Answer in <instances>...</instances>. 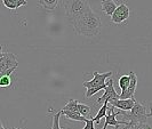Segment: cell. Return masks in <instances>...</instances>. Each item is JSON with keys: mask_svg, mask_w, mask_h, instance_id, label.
<instances>
[{"mask_svg": "<svg viewBox=\"0 0 152 129\" xmlns=\"http://www.w3.org/2000/svg\"><path fill=\"white\" fill-rule=\"evenodd\" d=\"M71 25L73 26L75 32L79 36H84V37H95L97 36L101 29H102V21L99 16H96L93 10H89L87 13H85L84 15L78 17L76 21L71 23Z\"/></svg>", "mask_w": 152, "mask_h": 129, "instance_id": "cell-1", "label": "cell"}, {"mask_svg": "<svg viewBox=\"0 0 152 129\" xmlns=\"http://www.w3.org/2000/svg\"><path fill=\"white\" fill-rule=\"evenodd\" d=\"M65 15L70 24L76 21L78 17L84 15L85 13L91 10V5L88 0H65L64 1Z\"/></svg>", "mask_w": 152, "mask_h": 129, "instance_id": "cell-2", "label": "cell"}, {"mask_svg": "<svg viewBox=\"0 0 152 129\" xmlns=\"http://www.w3.org/2000/svg\"><path fill=\"white\" fill-rule=\"evenodd\" d=\"M125 117L129 120V123H146L148 122V113H146V107L135 102L134 106L129 111V114H125Z\"/></svg>", "mask_w": 152, "mask_h": 129, "instance_id": "cell-3", "label": "cell"}, {"mask_svg": "<svg viewBox=\"0 0 152 129\" xmlns=\"http://www.w3.org/2000/svg\"><path fill=\"white\" fill-rule=\"evenodd\" d=\"M107 110L110 111V114H107L105 115V123H104V127L102 129H107V127L109 126H113L115 129H119V126L120 125H127L128 123V121H126V120H122V121H120V120H118L117 119V115L118 114H126V112L125 111H114V106H112V105H109V107H107Z\"/></svg>", "mask_w": 152, "mask_h": 129, "instance_id": "cell-4", "label": "cell"}, {"mask_svg": "<svg viewBox=\"0 0 152 129\" xmlns=\"http://www.w3.org/2000/svg\"><path fill=\"white\" fill-rule=\"evenodd\" d=\"M130 10L129 7L126 4H120L119 6H117L115 10L113 12V14L111 15V21L114 24H121V23L126 22L129 17Z\"/></svg>", "mask_w": 152, "mask_h": 129, "instance_id": "cell-5", "label": "cell"}, {"mask_svg": "<svg viewBox=\"0 0 152 129\" xmlns=\"http://www.w3.org/2000/svg\"><path fill=\"white\" fill-rule=\"evenodd\" d=\"M93 80L91 81H84V86L88 89V88H93V87H97V86H102V85H105V80L107 78L113 76V72L112 71H109V72H105V73H99L97 71H94L93 72Z\"/></svg>", "mask_w": 152, "mask_h": 129, "instance_id": "cell-6", "label": "cell"}, {"mask_svg": "<svg viewBox=\"0 0 152 129\" xmlns=\"http://www.w3.org/2000/svg\"><path fill=\"white\" fill-rule=\"evenodd\" d=\"M107 88L104 89V94L96 99V102L99 104H103V103H110L111 101H115V99L119 98V95L117 94V91L113 87V80L112 79H109L107 80Z\"/></svg>", "mask_w": 152, "mask_h": 129, "instance_id": "cell-7", "label": "cell"}, {"mask_svg": "<svg viewBox=\"0 0 152 129\" xmlns=\"http://www.w3.org/2000/svg\"><path fill=\"white\" fill-rule=\"evenodd\" d=\"M18 66V62L16 60V55L12 53H4L2 57L0 58V73L7 71L8 69Z\"/></svg>", "mask_w": 152, "mask_h": 129, "instance_id": "cell-8", "label": "cell"}, {"mask_svg": "<svg viewBox=\"0 0 152 129\" xmlns=\"http://www.w3.org/2000/svg\"><path fill=\"white\" fill-rule=\"evenodd\" d=\"M129 85L127 87V89L125 91H121V94L119 95V98L121 99H126V98H133L134 97V94H135V90H136L137 87V76L136 73H134L133 71L129 72Z\"/></svg>", "mask_w": 152, "mask_h": 129, "instance_id": "cell-9", "label": "cell"}, {"mask_svg": "<svg viewBox=\"0 0 152 129\" xmlns=\"http://www.w3.org/2000/svg\"><path fill=\"white\" fill-rule=\"evenodd\" d=\"M135 102H136V99L134 98H126V99H121V98H118L115 99V101H111L110 102V105H112V106L117 107V109H119V110H122V111H130L132 110V107L134 106V104H135Z\"/></svg>", "mask_w": 152, "mask_h": 129, "instance_id": "cell-10", "label": "cell"}, {"mask_svg": "<svg viewBox=\"0 0 152 129\" xmlns=\"http://www.w3.org/2000/svg\"><path fill=\"white\" fill-rule=\"evenodd\" d=\"M2 4L10 10H16L28 4L26 0H2Z\"/></svg>", "mask_w": 152, "mask_h": 129, "instance_id": "cell-11", "label": "cell"}, {"mask_svg": "<svg viewBox=\"0 0 152 129\" xmlns=\"http://www.w3.org/2000/svg\"><path fill=\"white\" fill-rule=\"evenodd\" d=\"M115 8H117V5L112 0H103L102 1V10L105 15L111 16L115 10Z\"/></svg>", "mask_w": 152, "mask_h": 129, "instance_id": "cell-12", "label": "cell"}, {"mask_svg": "<svg viewBox=\"0 0 152 129\" xmlns=\"http://www.w3.org/2000/svg\"><path fill=\"white\" fill-rule=\"evenodd\" d=\"M60 0H39V5L46 10H54L57 7Z\"/></svg>", "mask_w": 152, "mask_h": 129, "instance_id": "cell-13", "label": "cell"}, {"mask_svg": "<svg viewBox=\"0 0 152 129\" xmlns=\"http://www.w3.org/2000/svg\"><path fill=\"white\" fill-rule=\"evenodd\" d=\"M107 107H109V103H107V102H105V103H103V105H102V106H101V109L99 110L97 114H96L94 118H91V119L94 120V122H97V123H99V121H101V119H102V118H105Z\"/></svg>", "mask_w": 152, "mask_h": 129, "instance_id": "cell-14", "label": "cell"}, {"mask_svg": "<svg viewBox=\"0 0 152 129\" xmlns=\"http://www.w3.org/2000/svg\"><path fill=\"white\" fill-rule=\"evenodd\" d=\"M61 111H68V112H79L78 111V101L77 99H70L65 106Z\"/></svg>", "mask_w": 152, "mask_h": 129, "instance_id": "cell-15", "label": "cell"}, {"mask_svg": "<svg viewBox=\"0 0 152 129\" xmlns=\"http://www.w3.org/2000/svg\"><path fill=\"white\" fill-rule=\"evenodd\" d=\"M107 84L102 85V86H97V87H93V88H88V89H87V91H86V95H85V96H86L87 98H89V97H91L93 95L97 94L99 91L104 90V89L107 88Z\"/></svg>", "mask_w": 152, "mask_h": 129, "instance_id": "cell-16", "label": "cell"}, {"mask_svg": "<svg viewBox=\"0 0 152 129\" xmlns=\"http://www.w3.org/2000/svg\"><path fill=\"white\" fill-rule=\"evenodd\" d=\"M129 74L128 76H121L120 77V79H119V87H120V89L121 91H125L127 89V87H128V85H129Z\"/></svg>", "mask_w": 152, "mask_h": 129, "instance_id": "cell-17", "label": "cell"}, {"mask_svg": "<svg viewBox=\"0 0 152 129\" xmlns=\"http://www.w3.org/2000/svg\"><path fill=\"white\" fill-rule=\"evenodd\" d=\"M78 111H79V113L81 114L83 117H88V115H91V107L88 106V105L78 103Z\"/></svg>", "mask_w": 152, "mask_h": 129, "instance_id": "cell-18", "label": "cell"}, {"mask_svg": "<svg viewBox=\"0 0 152 129\" xmlns=\"http://www.w3.org/2000/svg\"><path fill=\"white\" fill-rule=\"evenodd\" d=\"M151 128L149 125H148V122L146 123H127L126 125V128L125 129H149Z\"/></svg>", "mask_w": 152, "mask_h": 129, "instance_id": "cell-19", "label": "cell"}, {"mask_svg": "<svg viewBox=\"0 0 152 129\" xmlns=\"http://www.w3.org/2000/svg\"><path fill=\"white\" fill-rule=\"evenodd\" d=\"M85 123H86V126H85L84 129H95V127H94V120L93 119H86V121H85Z\"/></svg>", "mask_w": 152, "mask_h": 129, "instance_id": "cell-20", "label": "cell"}, {"mask_svg": "<svg viewBox=\"0 0 152 129\" xmlns=\"http://www.w3.org/2000/svg\"><path fill=\"white\" fill-rule=\"evenodd\" d=\"M150 117H152V105H150V112L148 113V118H150Z\"/></svg>", "mask_w": 152, "mask_h": 129, "instance_id": "cell-21", "label": "cell"}, {"mask_svg": "<svg viewBox=\"0 0 152 129\" xmlns=\"http://www.w3.org/2000/svg\"><path fill=\"white\" fill-rule=\"evenodd\" d=\"M2 55H4V53H2V45H0V58L2 57Z\"/></svg>", "mask_w": 152, "mask_h": 129, "instance_id": "cell-22", "label": "cell"}, {"mask_svg": "<svg viewBox=\"0 0 152 129\" xmlns=\"http://www.w3.org/2000/svg\"><path fill=\"white\" fill-rule=\"evenodd\" d=\"M0 129H5L4 128V126H2V123H1V121H0Z\"/></svg>", "mask_w": 152, "mask_h": 129, "instance_id": "cell-23", "label": "cell"}, {"mask_svg": "<svg viewBox=\"0 0 152 129\" xmlns=\"http://www.w3.org/2000/svg\"><path fill=\"white\" fill-rule=\"evenodd\" d=\"M15 129H22V128H15Z\"/></svg>", "mask_w": 152, "mask_h": 129, "instance_id": "cell-24", "label": "cell"}, {"mask_svg": "<svg viewBox=\"0 0 152 129\" xmlns=\"http://www.w3.org/2000/svg\"><path fill=\"white\" fill-rule=\"evenodd\" d=\"M149 129H152V128H149Z\"/></svg>", "mask_w": 152, "mask_h": 129, "instance_id": "cell-25", "label": "cell"}]
</instances>
